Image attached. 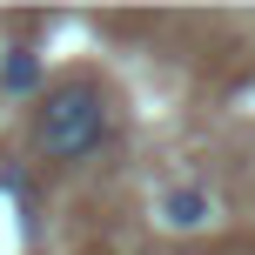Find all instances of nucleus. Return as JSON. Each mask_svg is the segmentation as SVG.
<instances>
[{
    "label": "nucleus",
    "mask_w": 255,
    "mask_h": 255,
    "mask_svg": "<svg viewBox=\"0 0 255 255\" xmlns=\"http://www.w3.org/2000/svg\"><path fill=\"white\" fill-rule=\"evenodd\" d=\"M108 128H115L108 94L94 81H61L40 101V115H34V141H40L47 161H81V154H94L108 141Z\"/></svg>",
    "instance_id": "1"
},
{
    "label": "nucleus",
    "mask_w": 255,
    "mask_h": 255,
    "mask_svg": "<svg viewBox=\"0 0 255 255\" xmlns=\"http://www.w3.org/2000/svg\"><path fill=\"white\" fill-rule=\"evenodd\" d=\"M161 222H168V229H202V222H208V195L202 188H175L161 202Z\"/></svg>",
    "instance_id": "2"
}]
</instances>
